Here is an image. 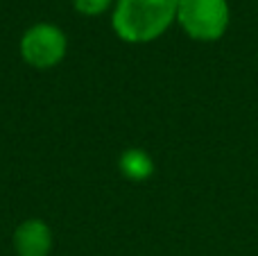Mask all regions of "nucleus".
<instances>
[{
  "label": "nucleus",
  "instance_id": "obj_1",
  "mask_svg": "<svg viewBox=\"0 0 258 256\" xmlns=\"http://www.w3.org/2000/svg\"><path fill=\"white\" fill-rule=\"evenodd\" d=\"M177 9L179 0H116L111 30L122 43H152L177 23Z\"/></svg>",
  "mask_w": 258,
  "mask_h": 256
},
{
  "label": "nucleus",
  "instance_id": "obj_2",
  "mask_svg": "<svg viewBox=\"0 0 258 256\" xmlns=\"http://www.w3.org/2000/svg\"><path fill=\"white\" fill-rule=\"evenodd\" d=\"M21 59L34 71L57 68L68 54V34L50 21H39L30 25L18 41Z\"/></svg>",
  "mask_w": 258,
  "mask_h": 256
},
{
  "label": "nucleus",
  "instance_id": "obj_3",
  "mask_svg": "<svg viewBox=\"0 0 258 256\" xmlns=\"http://www.w3.org/2000/svg\"><path fill=\"white\" fill-rule=\"evenodd\" d=\"M177 23L188 39L213 43L224 36L229 27L227 0H179Z\"/></svg>",
  "mask_w": 258,
  "mask_h": 256
},
{
  "label": "nucleus",
  "instance_id": "obj_4",
  "mask_svg": "<svg viewBox=\"0 0 258 256\" xmlns=\"http://www.w3.org/2000/svg\"><path fill=\"white\" fill-rule=\"evenodd\" d=\"M12 247L16 256H50L54 247L52 227L43 218H25L14 229Z\"/></svg>",
  "mask_w": 258,
  "mask_h": 256
},
{
  "label": "nucleus",
  "instance_id": "obj_5",
  "mask_svg": "<svg viewBox=\"0 0 258 256\" xmlns=\"http://www.w3.org/2000/svg\"><path fill=\"white\" fill-rule=\"evenodd\" d=\"M118 170L129 181H147L154 175V159L141 148H127L118 157Z\"/></svg>",
  "mask_w": 258,
  "mask_h": 256
},
{
  "label": "nucleus",
  "instance_id": "obj_6",
  "mask_svg": "<svg viewBox=\"0 0 258 256\" xmlns=\"http://www.w3.org/2000/svg\"><path fill=\"white\" fill-rule=\"evenodd\" d=\"M71 5L80 16L98 18V16H102V14L111 12L116 0H71Z\"/></svg>",
  "mask_w": 258,
  "mask_h": 256
}]
</instances>
